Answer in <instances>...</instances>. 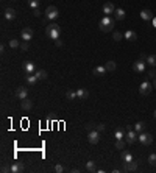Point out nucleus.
<instances>
[{"instance_id": "1", "label": "nucleus", "mask_w": 156, "mask_h": 173, "mask_svg": "<svg viewBox=\"0 0 156 173\" xmlns=\"http://www.w3.org/2000/svg\"><path fill=\"white\" fill-rule=\"evenodd\" d=\"M114 25H116V19H113L111 16H105V17L100 20L98 28H100L103 33H109V31L114 30Z\"/></svg>"}, {"instance_id": "2", "label": "nucleus", "mask_w": 156, "mask_h": 173, "mask_svg": "<svg viewBox=\"0 0 156 173\" xmlns=\"http://www.w3.org/2000/svg\"><path fill=\"white\" fill-rule=\"evenodd\" d=\"M60 33H61V28H60V25H58V23H55V22L48 23V25H47V28H45V34H47V38L53 39V41L60 39Z\"/></svg>"}, {"instance_id": "3", "label": "nucleus", "mask_w": 156, "mask_h": 173, "mask_svg": "<svg viewBox=\"0 0 156 173\" xmlns=\"http://www.w3.org/2000/svg\"><path fill=\"white\" fill-rule=\"evenodd\" d=\"M60 17V11H58V8L56 6H47V10H45V22L47 20H51V22H55L56 19Z\"/></svg>"}, {"instance_id": "4", "label": "nucleus", "mask_w": 156, "mask_h": 173, "mask_svg": "<svg viewBox=\"0 0 156 173\" xmlns=\"http://www.w3.org/2000/svg\"><path fill=\"white\" fill-rule=\"evenodd\" d=\"M138 140H139L142 145H150V143L153 142V136H151L150 133H144V131H142V133L139 134V139H138Z\"/></svg>"}, {"instance_id": "5", "label": "nucleus", "mask_w": 156, "mask_h": 173, "mask_svg": "<svg viewBox=\"0 0 156 173\" xmlns=\"http://www.w3.org/2000/svg\"><path fill=\"white\" fill-rule=\"evenodd\" d=\"M125 137H126V143H129V145L134 143V142L139 139V136H138V131H136V130H134V131H133V130H128Z\"/></svg>"}, {"instance_id": "6", "label": "nucleus", "mask_w": 156, "mask_h": 173, "mask_svg": "<svg viewBox=\"0 0 156 173\" xmlns=\"http://www.w3.org/2000/svg\"><path fill=\"white\" fill-rule=\"evenodd\" d=\"M88 140H89V143H92V145L98 143V140H100V133H98L97 130L89 131V133H88Z\"/></svg>"}, {"instance_id": "7", "label": "nucleus", "mask_w": 156, "mask_h": 173, "mask_svg": "<svg viewBox=\"0 0 156 173\" xmlns=\"http://www.w3.org/2000/svg\"><path fill=\"white\" fill-rule=\"evenodd\" d=\"M101 11H103V14H105V16H111V14H114V13H116V6H114V3L106 2L105 5H103Z\"/></svg>"}, {"instance_id": "8", "label": "nucleus", "mask_w": 156, "mask_h": 173, "mask_svg": "<svg viewBox=\"0 0 156 173\" xmlns=\"http://www.w3.org/2000/svg\"><path fill=\"white\" fill-rule=\"evenodd\" d=\"M151 89H153V84L148 83V81H144L139 87V92H141V95H148L151 92Z\"/></svg>"}, {"instance_id": "9", "label": "nucleus", "mask_w": 156, "mask_h": 173, "mask_svg": "<svg viewBox=\"0 0 156 173\" xmlns=\"http://www.w3.org/2000/svg\"><path fill=\"white\" fill-rule=\"evenodd\" d=\"M20 36H22V41H31L33 39V30L31 28H23L20 31Z\"/></svg>"}, {"instance_id": "10", "label": "nucleus", "mask_w": 156, "mask_h": 173, "mask_svg": "<svg viewBox=\"0 0 156 173\" xmlns=\"http://www.w3.org/2000/svg\"><path fill=\"white\" fill-rule=\"evenodd\" d=\"M133 70H134V72H138V73H142V72L145 70V62H144V59L136 61V62L133 64Z\"/></svg>"}, {"instance_id": "11", "label": "nucleus", "mask_w": 156, "mask_h": 173, "mask_svg": "<svg viewBox=\"0 0 156 173\" xmlns=\"http://www.w3.org/2000/svg\"><path fill=\"white\" fill-rule=\"evenodd\" d=\"M106 67L105 66H97V67H94V70H92V73L95 77H103V75H106Z\"/></svg>"}, {"instance_id": "12", "label": "nucleus", "mask_w": 156, "mask_h": 173, "mask_svg": "<svg viewBox=\"0 0 156 173\" xmlns=\"http://www.w3.org/2000/svg\"><path fill=\"white\" fill-rule=\"evenodd\" d=\"M27 95H28L27 87H17V91H16V97L19 98V100H25V98H27Z\"/></svg>"}, {"instance_id": "13", "label": "nucleus", "mask_w": 156, "mask_h": 173, "mask_svg": "<svg viewBox=\"0 0 156 173\" xmlns=\"http://www.w3.org/2000/svg\"><path fill=\"white\" fill-rule=\"evenodd\" d=\"M25 81H27V84L33 86V84H36L39 81V78L36 77V73H30V75H25Z\"/></svg>"}, {"instance_id": "14", "label": "nucleus", "mask_w": 156, "mask_h": 173, "mask_svg": "<svg viewBox=\"0 0 156 173\" xmlns=\"http://www.w3.org/2000/svg\"><path fill=\"white\" fill-rule=\"evenodd\" d=\"M89 97V92H88V89H76V98L78 100H86V98Z\"/></svg>"}, {"instance_id": "15", "label": "nucleus", "mask_w": 156, "mask_h": 173, "mask_svg": "<svg viewBox=\"0 0 156 173\" xmlns=\"http://www.w3.org/2000/svg\"><path fill=\"white\" fill-rule=\"evenodd\" d=\"M23 72H25V75H30V73H35V62H30L27 61L23 66Z\"/></svg>"}, {"instance_id": "16", "label": "nucleus", "mask_w": 156, "mask_h": 173, "mask_svg": "<svg viewBox=\"0 0 156 173\" xmlns=\"http://www.w3.org/2000/svg\"><path fill=\"white\" fill-rule=\"evenodd\" d=\"M136 170H138V162H134V159L125 162V171H136Z\"/></svg>"}, {"instance_id": "17", "label": "nucleus", "mask_w": 156, "mask_h": 173, "mask_svg": "<svg viewBox=\"0 0 156 173\" xmlns=\"http://www.w3.org/2000/svg\"><path fill=\"white\" fill-rule=\"evenodd\" d=\"M3 16H5L6 20H14V19H16V11H14L13 8H6Z\"/></svg>"}, {"instance_id": "18", "label": "nucleus", "mask_w": 156, "mask_h": 173, "mask_svg": "<svg viewBox=\"0 0 156 173\" xmlns=\"http://www.w3.org/2000/svg\"><path fill=\"white\" fill-rule=\"evenodd\" d=\"M122 162L125 164V162H129V161H133V155L129 153V151H126V150H122Z\"/></svg>"}, {"instance_id": "19", "label": "nucleus", "mask_w": 156, "mask_h": 173, "mask_svg": "<svg viewBox=\"0 0 156 173\" xmlns=\"http://www.w3.org/2000/svg\"><path fill=\"white\" fill-rule=\"evenodd\" d=\"M141 17H142L144 20H147V22H148V20H153V19H154L150 10H142V11H141Z\"/></svg>"}, {"instance_id": "20", "label": "nucleus", "mask_w": 156, "mask_h": 173, "mask_svg": "<svg viewBox=\"0 0 156 173\" xmlns=\"http://www.w3.org/2000/svg\"><path fill=\"white\" fill-rule=\"evenodd\" d=\"M123 38H125L126 41H136L138 34H136L133 30H128V31H125V33H123Z\"/></svg>"}, {"instance_id": "21", "label": "nucleus", "mask_w": 156, "mask_h": 173, "mask_svg": "<svg viewBox=\"0 0 156 173\" xmlns=\"http://www.w3.org/2000/svg\"><path fill=\"white\" fill-rule=\"evenodd\" d=\"M20 106H22V109H23V111H30V109L33 108V103H31L30 100H27V98H25V100H20Z\"/></svg>"}, {"instance_id": "22", "label": "nucleus", "mask_w": 156, "mask_h": 173, "mask_svg": "<svg viewBox=\"0 0 156 173\" xmlns=\"http://www.w3.org/2000/svg\"><path fill=\"white\" fill-rule=\"evenodd\" d=\"M23 170V164L22 162H14L13 165H11V173H19V171H22Z\"/></svg>"}, {"instance_id": "23", "label": "nucleus", "mask_w": 156, "mask_h": 173, "mask_svg": "<svg viewBox=\"0 0 156 173\" xmlns=\"http://www.w3.org/2000/svg\"><path fill=\"white\" fill-rule=\"evenodd\" d=\"M114 17H116V20H123V19H125V11H123L122 8L116 10V13H114Z\"/></svg>"}, {"instance_id": "24", "label": "nucleus", "mask_w": 156, "mask_h": 173, "mask_svg": "<svg viewBox=\"0 0 156 173\" xmlns=\"http://www.w3.org/2000/svg\"><path fill=\"white\" fill-rule=\"evenodd\" d=\"M86 171H89V173H94V171H97V167H95V162H94V161H89V162H86Z\"/></svg>"}, {"instance_id": "25", "label": "nucleus", "mask_w": 156, "mask_h": 173, "mask_svg": "<svg viewBox=\"0 0 156 173\" xmlns=\"http://www.w3.org/2000/svg\"><path fill=\"white\" fill-rule=\"evenodd\" d=\"M35 73H36V77H38L39 80H47V77H48V75H47V72H45V70H42V69L36 70Z\"/></svg>"}, {"instance_id": "26", "label": "nucleus", "mask_w": 156, "mask_h": 173, "mask_svg": "<svg viewBox=\"0 0 156 173\" xmlns=\"http://www.w3.org/2000/svg\"><path fill=\"white\" fill-rule=\"evenodd\" d=\"M125 145H126V140H123V139L116 140V148L117 150H125Z\"/></svg>"}, {"instance_id": "27", "label": "nucleus", "mask_w": 156, "mask_h": 173, "mask_svg": "<svg viewBox=\"0 0 156 173\" xmlns=\"http://www.w3.org/2000/svg\"><path fill=\"white\" fill-rule=\"evenodd\" d=\"M66 98L67 100H75L76 98V91H67L66 92Z\"/></svg>"}, {"instance_id": "28", "label": "nucleus", "mask_w": 156, "mask_h": 173, "mask_svg": "<svg viewBox=\"0 0 156 173\" xmlns=\"http://www.w3.org/2000/svg\"><path fill=\"white\" fill-rule=\"evenodd\" d=\"M147 64H150L151 67H154V66H156V55H150V56H147Z\"/></svg>"}, {"instance_id": "29", "label": "nucleus", "mask_w": 156, "mask_h": 173, "mask_svg": "<svg viewBox=\"0 0 156 173\" xmlns=\"http://www.w3.org/2000/svg\"><path fill=\"white\" fill-rule=\"evenodd\" d=\"M144 128H145V123H144V122H138L136 125H134V130H136L138 133H142Z\"/></svg>"}, {"instance_id": "30", "label": "nucleus", "mask_w": 156, "mask_h": 173, "mask_svg": "<svg viewBox=\"0 0 156 173\" xmlns=\"http://www.w3.org/2000/svg\"><path fill=\"white\" fill-rule=\"evenodd\" d=\"M105 67H106V70H109V72H113V70H116V62L114 61H108L106 64H105Z\"/></svg>"}, {"instance_id": "31", "label": "nucleus", "mask_w": 156, "mask_h": 173, "mask_svg": "<svg viewBox=\"0 0 156 173\" xmlns=\"http://www.w3.org/2000/svg\"><path fill=\"white\" fill-rule=\"evenodd\" d=\"M28 5L31 10H38L39 8V0H28Z\"/></svg>"}, {"instance_id": "32", "label": "nucleus", "mask_w": 156, "mask_h": 173, "mask_svg": "<svg viewBox=\"0 0 156 173\" xmlns=\"http://www.w3.org/2000/svg\"><path fill=\"white\" fill-rule=\"evenodd\" d=\"M125 136H126V133H125V131H122V130H119V131H116V133H114V137H116L117 140L123 139Z\"/></svg>"}, {"instance_id": "33", "label": "nucleus", "mask_w": 156, "mask_h": 173, "mask_svg": "<svg viewBox=\"0 0 156 173\" xmlns=\"http://www.w3.org/2000/svg\"><path fill=\"white\" fill-rule=\"evenodd\" d=\"M10 47H11V48H20V42H19L17 39H11V41H10Z\"/></svg>"}, {"instance_id": "34", "label": "nucleus", "mask_w": 156, "mask_h": 173, "mask_svg": "<svg viewBox=\"0 0 156 173\" xmlns=\"http://www.w3.org/2000/svg\"><path fill=\"white\" fill-rule=\"evenodd\" d=\"M148 164L153 165V167H156V155H154V153H151V155L148 156Z\"/></svg>"}, {"instance_id": "35", "label": "nucleus", "mask_w": 156, "mask_h": 173, "mask_svg": "<svg viewBox=\"0 0 156 173\" xmlns=\"http://www.w3.org/2000/svg\"><path fill=\"white\" fill-rule=\"evenodd\" d=\"M28 47H30V45H28V41L20 42V50H22V52H27V50H28Z\"/></svg>"}, {"instance_id": "36", "label": "nucleus", "mask_w": 156, "mask_h": 173, "mask_svg": "<svg viewBox=\"0 0 156 173\" xmlns=\"http://www.w3.org/2000/svg\"><path fill=\"white\" fill-rule=\"evenodd\" d=\"M122 38H123L122 33H119V31H114V33H113V39H114V41H122Z\"/></svg>"}, {"instance_id": "37", "label": "nucleus", "mask_w": 156, "mask_h": 173, "mask_svg": "<svg viewBox=\"0 0 156 173\" xmlns=\"http://www.w3.org/2000/svg\"><path fill=\"white\" fill-rule=\"evenodd\" d=\"M105 128H106V125H105V123H98V125H95V130H97L98 133L105 131Z\"/></svg>"}, {"instance_id": "38", "label": "nucleus", "mask_w": 156, "mask_h": 173, "mask_svg": "<svg viewBox=\"0 0 156 173\" xmlns=\"http://www.w3.org/2000/svg\"><path fill=\"white\" fill-rule=\"evenodd\" d=\"M147 75H148V78L154 80V78H156V70H154V69H151V70H150V72L147 73Z\"/></svg>"}, {"instance_id": "39", "label": "nucleus", "mask_w": 156, "mask_h": 173, "mask_svg": "<svg viewBox=\"0 0 156 173\" xmlns=\"http://www.w3.org/2000/svg\"><path fill=\"white\" fill-rule=\"evenodd\" d=\"M84 128L88 130V131H92V130H95V125H94V123H86V125H84Z\"/></svg>"}, {"instance_id": "40", "label": "nucleus", "mask_w": 156, "mask_h": 173, "mask_svg": "<svg viewBox=\"0 0 156 173\" xmlns=\"http://www.w3.org/2000/svg\"><path fill=\"white\" fill-rule=\"evenodd\" d=\"M55 171H58V173H63V171H64V167H63L61 164H58V165L55 167Z\"/></svg>"}, {"instance_id": "41", "label": "nucleus", "mask_w": 156, "mask_h": 173, "mask_svg": "<svg viewBox=\"0 0 156 173\" xmlns=\"http://www.w3.org/2000/svg\"><path fill=\"white\" fill-rule=\"evenodd\" d=\"M55 45H56V47H63V41H61V39H56V41H55Z\"/></svg>"}, {"instance_id": "42", "label": "nucleus", "mask_w": 156, "mask_h": 173, "mask_svg": "<svg viewBox=\"0 0 156 173\" xmlns=\"http://www.w3.org/2000/svg\"><path fill=\"white\" fill-rule=\"evenodd\" d=\"M2 171H11V167H8V165H3V167H2Z\"/></svg>"}, {"instance_id": "43", "label": "nucleus", "mask_w": 156, "mask_h": 173, "mask_svg": "<svg viewBox=\"0 0 156 173\" xmlns=\"http://www.w3.org/2000/svg\"><path fill=\"white\" fill-rule=\"evenodd\" d=\"M33 14H35V16H41V10H39V8H38V10H33Z\"/></svg>"}, {"instance_id": "44", "label": "nucleus", "mask_w": 156, "mask_h": 173, "mask_svg": "<svg viewBox=\"0 0 156 173\" xmlns=\"http://www.w3.org/2000/svg\"><path fill=\"white\" fill-rule=\"evenodd\" d=\"M151 22H153V27H154V28H156V17H154V19H153V20H151Z\"/></svg>"}, {"instance_id": "45", "label": "nucleus", "mask_w": 156, "mask_h": 173, "mask_svg": "<svg viewBox=\"0 0 156 173\" xmlns=\"http://www.w3.org/2000/svg\"><path fill=\"white\" fill-rule=\"evenodd\" d=\"M153 87H154V89H156V78H154V80H153Z\"/></svg>"}, {"instance_id": "46", "label": "nucleus", "mask_w": 156, "mask_h": 173, "mask_svg": "<svg viewBox=\"0 0 156 173\" xmlns=\"http://www.w3.org/2000/svg\"><path fill=\"white\" fill-rule=\"evenodd\" d=\"M153 115H154V119H156V111H154V114H153Z\"/></svg>"}]
</instances>
